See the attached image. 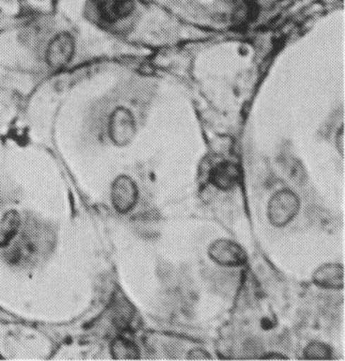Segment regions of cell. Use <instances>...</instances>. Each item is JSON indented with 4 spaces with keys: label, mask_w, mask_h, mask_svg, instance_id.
I'll return each instance as SVG.
<instances>
[{
    "label": "cell",
    "mask_w": 345,
    "mask_h": 361,
    "mask_svg": "<svg viewBox=\"0 0 345 361\" xmlns=\"http://www.w3.org/2000/svg\"><path fill=\"white\" fill-rule=\"evenodd\" d=\"M53 235L50 227L31 221L20 229L13 242L6 247L5 259L9 265L27 267L35 264L51 250Z\"/></svg>",
    "instance_id": "cell-1"
},
{
    "label": "cell",
    "mask_w": 345,
    "mask_h": 361,
    "mask_svg": "<svg viewBox=\"0 0 345 361\" xmlns=\"http://www.w3.org/2000/svg\"><path fill=\"white\" fill-rule=\"evenodd\" d=\"M188 360H210V357L202 350H193L188 357Z\"/></svg>",
    "instance_id": "cell-14"
},
{
    "label": "cell",
    "mask_w": 345,
    "mask_h": 361,
    "mask_svg": "<svg viewBox=\"0 0 345 361\" xmlns=\"http://www.w3.org/2000/svg\"><path fill=\"white\" fill-rule=\"evenodd\" d=\"M111 354L116 360H138L139 350L138 346L133 341L126 338L119 337L113 341L111 344Z\"/></svg>",
    "instance_id": "cell-12"
},
{
    "label": "cell",
    "mask_w": 345,
    "mask_h": 361,
    "mask_svg": "<svg viewBox=\"0 0 345 361\" xmlns=\"http://www.w3.org/2000/svg\"><path fill=\"white\" fill-rule=\"evenodd\" d=\"M299 209V200L292 191L281 190L270 200L268 216L273 226L282 227L291 222L297 216Z\"/></svg>",
    "instance_id": "cell-3"
},
{
    "label": "cell",
    "mask_w": 345,
    "mask_h": 361,
    "mask_svg": "<svg viewBox=\"0 0 345 361\" xmlns=\"http://www.w3.org/2000/svg\"><path fill=\"white\" fill-rule=\"evenodd\" d=\"M313 281L318 287L327 289L344 288V271L339 264H327L320 267L314 273Z\"/></svg>",
    "instance_id": "cell-9"
},
{
    "label": "cell",
    "mask_w": 345,
    "mask_h": 361,
    "mask_svg": "<svg viewBox=\"0 0 345 361\" xmlns=\"http://www.w3.org/2000/svg\"><path fill=\"white\" fill-rule=\"evenodd\" d=\"M111 197L113 206L117 212L128 213L138 203V187L128 176H120L114 181Z\"/></svg>",
    "instance_id": "cell-4"
},
{
    "label": "cell",
    "mask_w": 345,
    "mask_h": 361,
    "mask_svg": "<svg viewBox=\"0 0 345 361\" xmlns=\"http://www.w3.org/2000/svg\"><path fill=\"white\" fill-rule=\"evenodd\" d=\"M135 128L133 114L125 106H116L107 116V135L116 145L129 144L135 135Z\"/></svg>",
    "instance_id": "cell-2"
},
{
    "label": "cell",
    "mask_w": 345,
    "mask_h": 361,
    "mask_svg": "<svg viewBox=\"0 0 345 361\" xmlns=\"http://www.w3.org/2000/svg\"><path fill=\"white\" fill-rule=\"evenodd\" d=\"M332 350L321 343H313L305 350V359L308 360H329Z\"/></svg>",
    "instance_id": "cell-13"
},
{
    "label": "cell",
    "mask_w": 345,
    "mask_h": 361,
    "mask_svg": "<svg viewBox=\"0 0 345 361\" xmlns=\"http://www.w3.org/2000/svg\"><path fill=\"white\" fill-rule=\"evenodd\" d=\"M22 227V217L16 210H9L0 220V248L5 249L14 240Z\"/></svg>",
    "instance_id": "cell-10"
},
{
    "label": "cell",
    "mask_w": 345,
    "mask_h": 361,
    "mask_svg": "<svg viewBox=\"0 0 345 361\" xmlns=\"http://www.w3.org/2000/svg\"><path fill=\"white\" fill-rule=\"evenodd\" d=\"M74 51V42L70 35L63 34L56 37L49 44L47 60L49 65L54 69H60L71 61Z\"/></svg>",
    "instance_id": "cell-7"
},
{
    "label": "cell",
    "mask_w": 345,
    "mask_h": 361,
    "mask_svg": "<svg viewBox=\"0 0 345 361\" xmlns=\"http://www.w3.org/2000/svg\"><path fill=\"white\" fill-rule=\"evenodd\" d=\"M135 9L133 0H100L97 13L104 21L116 23L128 18Z\"/></svg>",
    "instance_id": "cell-8"
},
{
    "label": "cell",
    "mask_w": 345,
    "mask_h": 361,
    "mask_svg": "<svg viewBox=\"0 0 345 361\" xmlns=\"http://www.w3.org/2000/svg\"><path fill=\"white\" fill-rule=\"evenodd\" d=\"M241 177L242 174L238 166L226 161L214 165L208 174L210 183L221 190H232L238 185Z\"/></svg>",
    "instance_id": "cell-6"
},
{
    "label": "cell",
    "mask_w": 345,
    "mask_h": 361,
    "mask_svg": "<svg viewBox=\"0 0 345 361\" xmlns=\"http://www.w3.org/2000/svg\"><path fill=\"white\" fill-rule=\"evenodd\" d=\"M208 255L214 262L223 266H240L246 262L245 250L230 240L221 239L214 242L208 250Z\"/></svg>",
    "instance_id": "cell-5"
},
{
    "label": "cell",
    "mask_w": 345,
    "mask_h": 361,
    "mask_svg": "<svg viewBox=\"0 0 345 361\" xmlns=\"http://www.w3.org/2000/svg\"><path fill=\"white\" fill-rule=\"evenodd\" d=\"M133 317V308L131 304L123 297L116 298L113 305V320L119 329H126L131 324Z\"/></svg>",
    "instance_id": "cell-11"
}]
</instances>
